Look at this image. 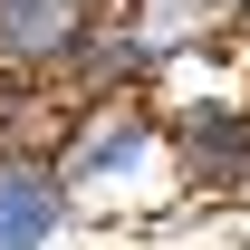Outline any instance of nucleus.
Returning a JSON list of instances; mask_svg holds the SVG:
<instances>
[{"mask_svg": "<svg viewBox=\"0 0 250 250\" xmlns=\"http://www.w3.org/2000/svg\"><path fill=\"white\" fill-rule=\"evenodd\" d=\"M48 154H58L77 221H106V231H135V221H164L192 202L183 154H173V116L154 96H67Z\"/></svg>", "mask_w": 250, "mask_h": 250, "instance_id": "f257e3e1", "label": "nucleus"}, {"mask_svg": "<svg viewBox=\"0 0 250 250\" xmlns=\"http://www.w3.org/2000/svg\"><path fill=\"white\" fill-rule=\"evenodd\" d=\"M231 20H241V39H250V0H231Z\"/></svg>", "mask_w": 250, "mask_h": 250, "instance_id": "20e7f679", "label": "nucleus"}, {"mask_svg": "<svg viewBox=\"0 0 250 250\" xmlns=\"http://www.w3.org/2000/svg\"><path fill=\"white\" fill-rule=\"evenodd\" d=\"M67 231H77V202L58 183V154L10 135L0 145V250H58Z\"/></svg>", "mask_w": 250, "mask_h": 250, "instance_id": "7ed1b4c3", "label": "nucleus"}, {"mask_svg": "<svg viewBox=\"0 0 250 250\" xmlns=\"http://www.w3.org/2000/svg\"><path fill=\"white\" fill-rule=\"evenodd\" d=\"M106 0H0V87L20 96H48L77 77Z\"/></svg>", "mask_w": 250, "mask_h": 250, "instance_id": "f03ea898", "label": "nucleus"}]
</instances>
